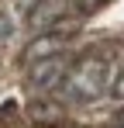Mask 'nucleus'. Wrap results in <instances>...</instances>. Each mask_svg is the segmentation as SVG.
<instances>
[{
  "mask_svg": "<svg viewBox=\"0 0 124 128\" xmlns=\"http://www.w3.org/2000/svg\"><path fill=\"white\" fill-rule=\"evenodd\" d=\"M110 62L103 59V56H83L72 62L69 69V76H65V97L69 100H76V104H93L97 97H103L107 90H110Z\"/></svg>",
  "mask_w": 124,
  "mask_h": 128,
  "instance_id": "nucleus-1",
  "label": "nucleus"
},
{
  "mask_svg": "<svg viewBox=\"0 0 124 128\" xmlns=\"http://www.w3.org/2000/svg\"><path fill=\"white\" fill-rule=\"evenodd\" d=\"M69 69H72L69 52H62V56H48V59H38V62L28 66V86H31V90H52V86L65 83Z\"/></svg>",
  "mask_w": 124,
  "mask_h": 128,
  "instance_id": "nucleus-2",
  "label": "nucleus"
},
{
  "mask_svg": "<svg viewBox=\"0 0 124 128\" xmlns=\"http://www.w3.org/2000/svg\"><path fill=\"white\" fill-rule=\"evenodd\" d=\"M76 38V28H52V31H38L31 42L24 45V59L28 66L38 62V59H48V56H62Z\"/></svg>",
  "mask_w": 124,
  "mask_h": 128,
  "instance_id": "nucleus-3",
  "label": "nucleus"
},
{
  "mask_svg": "<svg viewBox=\"0 0 124 128\" xmlns=\"http://www.w3.org/2000/svg\"><path fill=\"white\" fill-rule=\"evenodd\" d=\"M62 14H65V0H31L28 24L38 31H52V24H59Z\"/></svg>",
  "mask_w": 124,
  "mask_h": 128,
  "instance_id": "nucleus-4",
  "label": "nucleus"
},
{
  "mask_svg": "<svg viewBox=\"0 0 124 128\" xmlns=\"http://www.w3.org/2000/svg\"><path fill=\"white\" fill-rule=\"evenodd\" d=\"M110 97H114V100H124V69L114 76V83H110Z\"/></svg>",
  "mask_w": 124,
  "mask_h": 128,
  "instance_id": "nucleus-5",
  "label": "nucleus"
},
{
  "mask_svg": "<svg viewBox=\"0 0 124 128\" xmlns=\"http://www.w3.org/2000/svg\"><path fill=\"white\" fill-rule=\"evenodd\" d=\"M103 4H107V0H79V10L83 14H93V10H100Z\"/></svg>",
  "mask_w": 124,
  "mask_h": 128,
  "instance_id": "nucleus-6",
  "label": "nucleus"
},
{
  "mask_svg": "<svg viewBox=\"0 0 124 128\" xmlns=\"http://www.w3.org/2000/svg\"><path fill=\"white\" fill-rule=\"evenodd\" d=\"M10 31H14V28H10V18H7V14H0V38H7Z\"/></svg>",
  "mask_w": 124,
  "mask_h": 128,
  "instance_id": "nucleus-7",
  "label": "nucleus"
},
{
  "mask_svg": "<svg viewBox=\"0 0 124 128\" xmlns=\"http://www.w3.org/2000/svg\"><path fill=\"white\" fill-rule=\"evenodd\" d=\"M117 125L124 128V107H121V111H117Z\"/></svg>",
  "mask_w": 124,
  "mask_h": 128,
  "instance_id": "nucleus-8",
  "label": "nucleus"
}]
</instances>
